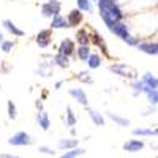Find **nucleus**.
<instances>
[{
	"label": "nucleus",
	"mask_w": 158,
	"mask_h": 158,
	"mask_svg": "<svg viewBox=\"0 0 158 158\" xmlns=\"http://www.w3.org/2000/svg\"><path fill=\"white\" fill-rule=\"evenodd\" d=\"M60 11V3L56 2V0H51L49 3H46L43 6V15L44 16H51V15H59Z\"/></svg>",
	"instance_id": "1"
},
{
	"label": "nucleus",
	"mask_w": 158,
	"mask_h": 158,
	"mask_svg": "<svg viewBox=\"0 0 158 158\" xmlns=\"http://www.w3.org/2000/svg\"><path fill=\"white\" fill-rule=\"evenodd\" d=\"M30 142H32V141H30L29 135L22 133V131L10 139V144H15V146H24V144H30Z\"/></svg>",
	"instance_id": "2"
},
{
	"label": "nucleus",
	"mask_w": 158,
	"mask_h": 158,
	"mask_svg": "<svg viewBox=\"0 0 158 158\" xmlns=\"http://www.w3.org/2000/svg\"><path fill=\"white\" fill-rule=\"evenodd\" d=\"M73 49H74V44H73V41H70V40H65V41L62 43V46H60V54L70 56L71 52H73Z\"/></svg>",
	"instance_id": "3"
},
{
	"label": "nucleus",
	"mask_w": 158,
	"mask_h": 158,
	"mask_svg": "<svg viewBox=\"0 0 158 158\" xmlns=\"http://www.w3.org/2000/svg\"><path fill=\"white\" fill-rule=\"evenodd\" d=\"M49 36H51V32H49V30H43L41 33L38 35V40H36L38 44L43 46V48L48 46V44H49Z\"/></svg>",
	"instance_id": "4"
},
{
	"label": "nucleus",
	"mask_w": 158,
	"mask_h": 158,
	"mask_svg": "<svg viewBox=\"0 0 158 158\" xmlns=\"http://www.w3.org/2000/svg\"><path fill=\"white\" fill-rule=\"evenodd\" d=\"M68 21L65 19L63 16H60V15H56V18H54V21H52V27H56V29H59V27H68Z\"/></svg>",
	"instance_id": "5"
},
{
	"label": "nucleus",
	"mask_w": 158,
	"mask_h": 158,
	"mask_svg": "<svg viewBox=\"0 0 158 158\" xmlns=\"http://www.w3.org/2000/svg\"><path fill=\"white\" fill-rule=\"evenodd\" d=\"M77 22H81V13L74 10V11H71V15H70L68 24H70V25H76Z\"/></svg>",
	"instance_id": "6"
},
{
	"label": "nucleus",
	"mask_w": 158,
	"mask_h": 158,
	"mask_svg": "<svg viewBox=\"0 0 158 158\" xmlns=\"http://www.w3.org/2000/svg\"><path fill=\"white\" fill-rule=\"evenodd\" d=\"M77 56H79V59H89V56H90L89 48H87L85 44H82L81 48L77 49Z\"/></svg>",
	"instance_id": "7"
},
{
	"label": "nucleus",
	"mask_w": 158,
	"mask_h": 158,
	"mask_svg": "<svg viewBox=\"0 0 158 158\" xmlns=\"http://www.w3.org/2000/svg\"><path fill=\"white\" fill-rule=\"evenodd\" d=\"M5 25H6V29H8L10 32H13L15 35H18V36L24 35V32H22V30H19V29H16V27H15V24H11L10 21H5Z\"/></svg>",
	"instance_id": "8"
},
{
	"label": "nucleus",
	"mask_w": 158,
	"mask_h": 158,
	"mask_svg": "<svg viewBox=\"0 0 158 158\" xmlns=\"http://www.w3.org/2000/svg\"><path fill=\"white\" fill-rule=\"evenodd\" d=\"M56 62H57V65H59V67H63V68H67L68 65H70V62H68L67 56H63V57H62V54L56 57Z\"/></svg>",
	"instance_id": "9"
},
{
	"label": "nucleus",
	"mask_w": 158,
	"mask_h": 158,
	"mask_svg": "<svg viewBox=\"0 0 158 158\" xmlns=\"http://www.w3.org/2000/svg\"><path fill=\"white\" fill-rule=\"evenodd\" d=\"M89 65H90V67L92 68H97L98 67V65H100V57L97 56V54H94V56H89Z\"/></svg>",
	"instance_id": "10"
},
{
	"label": "nucleus",
	"mask_w": 158,
	"mask_h": 158,
	"mask_svg": "<svg viewBox=\"0 0 158 158\" xmlns=\"http://www.w3.org/2000/svg\"><path fill=\"white\" fill-rule=\"evenodd\" d=\"M71 95H74V97H77V98H79V103H82V104H85V103H87V101H85V95L82 94V92H81V90H76V92L73 90V92H71Z\"/></svg>",
	"instance_id": "11"
},
{
	"label": "nucleus",
	"mask_w": 158,
	"mask_h": 158,
	"mask_svg": "<svg viewBox=\"0 0 158 158\" xmlns=\"http://www.w3.org/2000/svg\"><path fill=\"white\" fill-rule=\"evenodd\" d=\"M38 120H40V122H41V125H43V128H44V130H46V128L49 127V122H48V115H46L44 112L38 115Z\"/></svg>",
	"instance_id": "12"
},
{
	"label": "nucleus",
	"mask_w": 158,
	"mask_h": 158,
	"mask_svg": "<svg viewBox=\"0 0 158 158\" xmlns=\"http://www.w3.org/2000/svg\"><path fill=\"white\" fill-rule=\"evenodd\" d=\"M90 115H92V118L95 120V123H97V125H103V118L98 115V112H95V111H90Z\"/></svg>",
	"instance_id": "13"
},
{
	"label": "nucleus",
	"mask_w": 158,
	"mask_h": 158,
	"mask_svg": "<svg viewBox=\"0 0 158 158\" xmlns=\"http://www.w3.org/2000/svg\"><path fill=\"white\" fill-rule=\"evenodd\" d=\"M79 6H81L82 10H85V11H92V5H90V2H87V0H79Z\"/></svg>",
	"instance_id": "14"
},
{
	"label": "nucleus",
	"mask_w": 158,
	"mask_h": 158,
	"mask_svg": "<svg viewBox=\"0 0 158 158\" xmlns=\"http://www.w3.org/2000/svg\"><path fill=\"white\" fill-rule=\"evenodd\" d=\"M77 40H79V43H81V44H87V43H89V40H87V36H85V32H84V30L79 32Z\"/></svg>",
	"instance_id": "15"
},
{
	"label": "nucleus",
	"mask_w": 158,
	"mask_h": 158,
	"mask_svg": "<svg viewBox=\"0 0 158 158\" xmlns=\"http://www.w3.org/2000/svg\"><path fill=\"white\" fill-rule=\"evenodd\" d=\"M125 150H131V149H138V147H141V142L138 144V142H130V144H125Z\"/></svg>",
	"instance_id": "16"
},
{
	"label": "nucleus",
	"mask_w": 158,
	"mask_h": 158,
	"mask_svg": "<svg viewBox=\"0 0 158 158\" xmlns=\"http://www.w3.org/2000/svg\"><path fill=\"white\" fill-rule=\"evenodd\" d=\"M71 146H76V141H62L60 142V147H71Z\"/></svg>",
	"instance_id": "17"
},
{
	"label": "nucleus",
	"mask_w": 158,
	"mask_h": 158,
	"mask_svg": "<svg viewBox=\"0 0 158 158\" xmlns=\"http://www.w3.org/2000/svg\"><path fill=\"white\" fill-rule=\"evenodd\" d=\"M67 111H68V125H73V123L76 122V120H74V115H73V112H71L70 108H68Z\"/></svg>",
	"instance_id": "18"
},
{
	"label": "nucleus",
	"mask_w": 158,
	"mask_h": 158,
	"mask_svg": "<svg viewBox=\"0 0 158 158\" xmlns=\"http://www.w3.org/2000/svg\"><path fill=\"white\" fill-rule=\"evenodd\" d=\"M8 109H10V117L15 118L16 117V109H15V106H13L11 103H8Z\"/></svg>",
	"instance_id": "19"
},
{
	"label": "nucleus",
	"mask_w": 158,
	"mask_h": 158,
	"mask_svg": "<svg viewBox=\"0 0 158 158\" xmlns=\"http://www.w3.org/2000/svg\"><path fill=\"white\" fill-rule=\"evenodd\" d=\"M84 150H71V153H65V156H74V155H81Z\"/></svg>",
	"instance_id": "20"
},
{
	"label": "nucleus",
	"mask_w": 158,
	"mask_h": 158,
	"mask_svg": "<svg viewBox=\"0 0 158 158\" xmlns=\"http://www.w3.org/2000/svg\"><path fill=\"white\" fill-rule=\"evenodd\" d=\"M11 46H13V43H3V51L8 52V49H10Z\"/></svg>",
	"instance_id": "21"
},
{
	"label": "nucleus",
	"mask_w": 158,
	"mask_h": 158,
	"mask_svg": "<svg viewBox=\"0 0 158 158\" xmlns=\"http://www.w3.org/2000/svg\"><path fill=\"white\" fill-rule=\"evenodd\" d=\"M40 150H41L43 153H51V155L54 153V152H52V150H49V149H44V147H41V149H40Z\"/></svg>",
	"instance_id": "22"
},
{
	"label": "nucleus",
	"mask_w": 158,
	"mask_h": 158,
	"mask_svg": "<svg viewBox=\"0 0 158 158\" xmlns=\"http://www.w3.org/2000/svg\"><path fill=\"white\" fill-rule=\"evenodd\" d=\"M2 38H3V36H2V35H0V41H2Z\"/></svg>",
	"instance_id": "23"
}]
</instances>
